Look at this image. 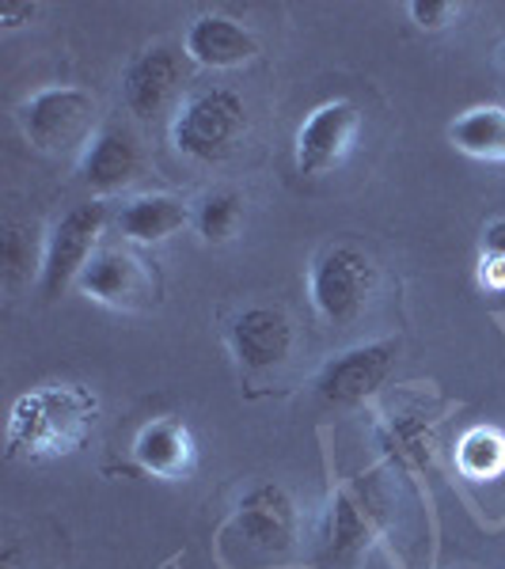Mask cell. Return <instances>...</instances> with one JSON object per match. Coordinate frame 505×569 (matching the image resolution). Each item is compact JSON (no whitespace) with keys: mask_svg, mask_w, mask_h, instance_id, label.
<instances>
[{"mask_svg":"<svg viewBox=\"0 0 505 569\" xmlns=\"http://www.w3.org/2000/svg\"><path fill=\"white\" fill-rule=\"evenodd\" d=\"M96 395L77 383H46L39 391H27L8 418V456L46 463L77 452L96 429Z\"/></svg>","mask_w":505,"mask_h":569,"instance_id":"cell-1","label":"cell"},{"mask_svg":"<svg viewBox=\"0 0 505 569\" xmlns=\"http://www.w3.org/2000/svg\"><path fill=\"white\" fill-rule=\"evenodd\" d=\"M247 137V103L232 88H201L179 107L171 141L195 163H225Z\"/></svg>","mask_w":505,"mask_h":569,"instance_id":"cell-2","label":"cell"},{"mask_svg":"<svg viewBox=\"0 0 505 569\" xmlns=\"http://www.w3.org/2000/svg\"><path fill=\"white\" fill-rule=\"evenodd\" d=\"M384 517H388V501L373 479L362 475L357 482L343 486L327 505V520L319 531V562L327 569H354L384 531Z\"/></svg>","mask_w":505,"mask_h":569,"instance_id":"cell-3","label":"cell"},{"mask_svg":"<svg viewBox=\"0 0 505 569\" xmlns=\"http://www.w3.org/2000/svg\"><path fill=\"white\" fill-rule=\"evenodd\" d=\"M308 292L324 323L350 327L376 292V262L357 243H330L311 262Z\"/></svg>","mask_w":505,"mask_h":569,"instance_id":"cell-4","label":"cell"},{"mask_svg":"<svg viewBox=\"0 0 505 569\" xmlns=\"http://www.w3.org/2000/svg\"><path fill=\"white\" fill-rule=\"evenodd\" d=\"M103 224H107L103 201H85V206H72L69 213H61L58 224L50 228V240H46L42 266H39V289L46 300L66 297L69 284L80 281L85 266L96 259V243L103 236Z\"/></svg>","mask_w":505,"mask_h":569,"instance_id":"cell-5","label":"cell"},{"mask_svg":"<svg viewBox=\"0 0 505 569\" xmlns=\"http://www.w3.org/2000/svg\"><path fill=\"white\" fill-rule=\"evenodd\" d=\"M20 130L39 152H69L85 144L96 126V96L85 88H42L20 103Z\"/></svg>","mask_w":505,"mask_h":569,"instance_id":"cell-6","label":"cell"},{"mask_svg":"<svg viewBox=\"0 0 505 569\" xmlns=\"http://www.w3.org/2000/svg\"><path fill=\"white\" fill-rule=\"evenodd\" d=\"M399 361V338L354 346V350L330 357L324 372L316 376V399L324 407H362L388 383Z\"/></svg>","mask_w":505,"mask_h":569,"instance_id":"cell-7","label":"cell"},{"mask_svg":"<svg viewBox=\"0 0 505 569\" xmlns=\"http://www.w3.org/2000/svg\"><path fill=\"white\" fill-rule=\"evenodd\" d=\"M228 536H236L255 555H289L297 543V505H293L286 486H251L228 520Z\"/></svg>","mask_w":505,"mask_h":569,"instance_id":"cell-8","label":"cell"},{"mask_svg":"<svg viewBox=\"0 0 505 569\" xmlns=\"http://www.w3.org/2000/svg\"><path fill=\"white\" fill-rule=\"evenodd\" d=\"M357 133H362V110L350 99H330V103L316 107L300 122L297 144H293L297 171L305 179H319L335 171L350 156Z\"/></svg>","mask_w":505,"mask_h":569,"instance_id":"cell-9","label":"cell"},{"mask_svg":"<svg viewBox=\"0 0 505 569\" xmlns=\"http://www.w3.org/2000/svg\"><path fill=\"white\" fill-rule=\"evenodd\" d=\"M228 338H232L236 361H240L247 372H270L289 361L297 330H293V319L286 308L255 305V308H244L240 316L232 319Z\"/></svg>","mask_w":505,"mask_h":569,"instance_id":"cell-10","label":"cell"},{"mask_svg":"<svg viewBox=\"0 0 505 569\" xmlns=\"http://www.w3.org/2000/svg\"><path fill=\"white\" fill-rule=\"evenodd\" d=\"M182 80V58L176 46L152 42L141 53H133L130 66L122 69V103L133 118H156L171 103Z\"/></svg>","mask_w":505,"mask_h":569,"instance_id":"cell-11","label":"cell"},{"mask_svg":"<svg viewBox=\"0 0 505 569\" xmlns=\"http://www.w3.org/2000/svg\"><path fill=\"white\" fill-rule=\"evenodd\" d=\"M77 289L88 300H99L107 308H145L152 305V273L141 259H133L130 251H118V247H103L96 251V259L85 266Z\"/></svg>","mask_w":505,"mask_h":569,"instance_id":"cell-12","label":"cell"},{"mask_svg":"<svg viewBox=\"0 0 505 569\" xmlns=\"http://www.w3.org/2000/svg\"><path fill=\"white\" fill-rule=\"evenodd\" d=\"M141 171V144L126 126H103L88 141L85 160H80V179L96 194H115L130 187Z\"/></svg>","mask_w":505,"mask_h":569,"instance_id":"cell-13","label":"cell"},{"mask_svg":"<svg viewBox=\"0 0 505 569\" xmlns=\"http://www.w3.org/2000/svg\"><path fill=\"white\" fill-rule=\"evenodd\" d=\"M182 50H187L190 61H198L206 69H236L259 58V39L240 20L214 12V16H198L187 27Z\"/></svg>","mask_w":505,"mask_h":569,"instance_id":"cell-14","label":"cell"},{"mask_svg":"<svg viewBox=\"0 0 505 569\" xmlns=\"http://www.w3.org/2000/svg\"><path fill=\"white\" fill-rule=\"evenodd\" d=\"M133 456L156 479L179 482L195 471V437L176 418H152L133 440Z\"/></svg>","mask_w":505,"mask_h":569,"instance_id":"cell-15","label":"cell"},{"mask_svg":"<svg viewBox=\"0 0 505 569\" xmlns=\"http://www.w3.org/2000/svg\"><path fill=\"white\" fill-rule=\"evenodd\" d=\"M195 220L179 194H137L115 213V224L133 243H164Z\"/></svg>","mask_w":505,"mask_h":569,"instance_id":"cell-16","label":"cell"},{"mask_svg":"<svg viewBox=\"0 0 505 569\" xmlns=\"http://www.w3.org/2000/svg\"><path fill=\"white\" fill-rule=\"evenodd\" d=\"M448 144L475 160H505V107H472L456 114Z\"/></svg>","mask_w":505,"mask_h":569,"instance_id":"cell-17","label":"cell"},{"mask_svg":"<svg viewBox=\"0 0 505 569\" xmlns=\"http://www.w3.org/2000/svg\"><path fill=\"white\" fill-rule=\"evenodd\" d=\"M244 217H247V198L232 187H220V190H209V194L198 201L190 224H195V232L206 243H228L240 236Z\"/></svg>","mask_w":505,"mask_h":569,"instance_id":"cell-18","label":"cell"},{"mask_svg":"<svg viewBox=\"0 0 505 569\" xmlns=\"http://www.w3.org/2000/svg\"><path fill=\"white\" fill-rule=\"evenodd\" d=\"M456 467L475 482L498 479L505 471V433L494 426H475L467 429L456 445Z\"/></svg>","mask_w":505,"mask_h":569,"instance_id":"cell-19","label":"cell"},{"mask_svg":"<svg viewBox=\"0 0 505 569\" xmlns=\"http://www.w3.org/2000/svg\"><path fill=\"white\" fill-rule=\"evenodd\" d=\"M380 445L388 448V456L407 471H422L434 460V433L418 415H399L380 429Z\"/></svg>","mask_w":505,"mask_h":569,"instance_id":"cell-20","label":"cell"},{"mask_svg":"<svg viewBox=\"0 0 505 569\" xmlns=\"http://www.w3.org/2000/svg\"><path fill=\"white\" fill-rule=\"evenodd\" d=\"M407 12L418 31H445V27H453L461 20L464 8L456 4V0H410Z\"/></svg>","mask_w":505,"mask_h":569,"instance_id":"cell-21","label":"cell"},{"mask_svg":"<svg viewBox=\"0 0 505 569\" xmlns=\"http://www.w3.org/2000/svg\"><path fill=\"white\" fill-rule=\"evenodd\" d=\"M34 16H39V4H34V0H4V4H0V23H4L8 31L31 23Z\"/></svg>","mask_w":505,"mask_h":569,"instance_id":"cell-22","label":"cell"},{"mask_svg":"<svg viewBox=\"0 0 505 569\" xmlns=\"http://www.w3.org/2000/svg\"><path fill=\"white\" fill-rule=\"evenodd\" d=\"M483 254L505 259V217H494L491 224L483 228Z\"/></svg>","mask_w":505,"mask_h":569,"instance_id":"cell-23","label":"cell"},{"mask_svg":"<svg viewBox=\"0 0 505 569\" xmlns=\"http://www.w3.org/2000/svg\"><path fill=\"white\" fill-rule=\"evenodd\" d=\"M479 284L483 289H505V259L479 254Z\"/></svg>","mask_w":505,"mask_h":569,"instance_id":"cell-24","label":"cell"},{"mask_svg":"<svg viewBox=\"0 0 505 569\" xmlns=\"http://www.w3.org/2000/svg\"><path fill=\"white\" fill-rule=\"evenodd\" d=\"M498 77H502V84H505V42H502V50H498Z\"/></svg>","mask_w":505,"mask_h":569,"instance_id":"cell-25","label":"cell"}]
</instances>
